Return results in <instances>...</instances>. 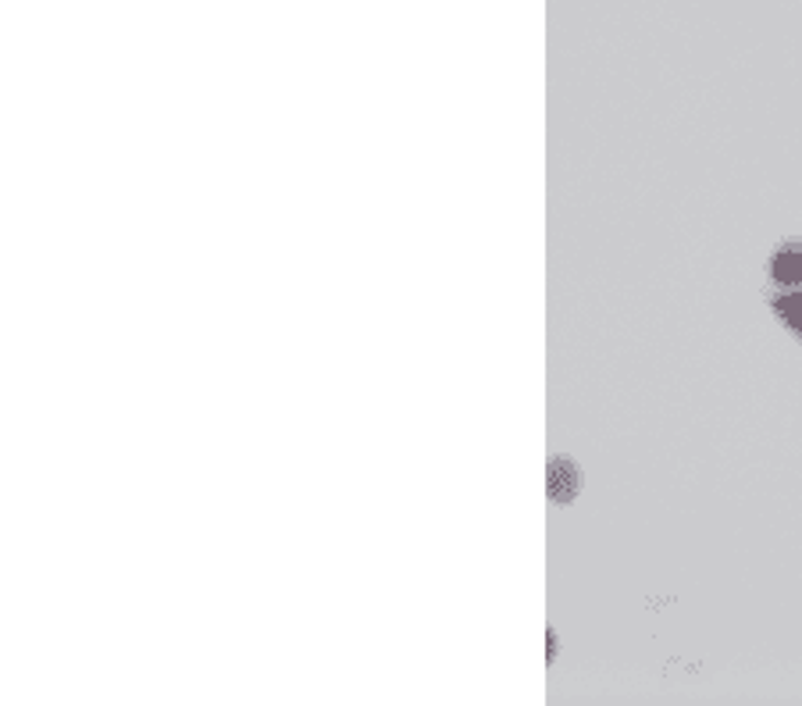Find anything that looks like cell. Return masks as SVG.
Instances as JSON below:
<instances>
[{
	"instance_id": "6da1fadb",
	"label": "cell",
	"mask_w": 802,
	"mask_h": 706,
	"mask_svg": "<svg viewBox=\"0 0 802 706\" xmlns=\"http://www.w3.org/2000/svg\"><path fill=\"white\" fill-rule=\"evenodd\" d=\"M581 493V468L571 457H553L550 460V496L556 507H567L571 500Z\"/></svg>"
},
{
	"instance_id": "7a4b0ae2",
	"label": "cell",
	"mask_w": 802,
	"mask_h": 706,
	"mask_svg": "<svg viewBox=\"0 0 802 706\" xmlns=\"http://www.w3.org/2000/svg\"><path fill=\"white\" fill-rule=\"evenodd\" d=\"M770 279L778 285H789V290L802 285V243H784V247H778V254L770 257Z\"/></svg>"
},
{
	"instance_id": "3957f363",
	"label": "cell",
	"mask_w": 802,
	"mask_h": 706,
	"mask_svg": "<svg viewBox=\"0 0 802 706\" xmlns=\"http://www.w3.org/2000/svg\"><path fill=\"white\" fill-rule=\"evenodd\" d=\"M775 311L781 314V322L789 325L795 336H802V285H795L792 293L775 296Z\"/></svg>"
},
{
	"instance_id": "277c9868",
	"label": "cell",
	"mask_w": 802,
	"mask_h": 706,
	"mask_svg": "<svg viewBox=\"0 0 802 706\" xmlns=\"http://www.w3.org/2000/svg\"><path fill=\"white\" fill-rule=\"evenodd\" d=\"M546 642H550V660H553V657H556V631H550Z\"/></svg>"
}]
</instances>
